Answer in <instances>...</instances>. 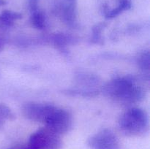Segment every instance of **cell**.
Returning a JSON list of instances; mask_svg holds the SVG:
<instances>
[{
  "instance_id": "6da1fadb",
  "label": "cell",
  "mask_w": 150,
  "mask_h": 149,
  "mask_svg": "<svg viewBox=\"0 0 150 149\" xmlns=\"http://www.w3.org/2000/svg\"><path fill=\"white\" fill-rule=\"evenodd\" d=\"M22 112L27 119L41 123L61 136L68 132L73 125L70 112L51 104L27 102L23 105Z\"/></svg>"
},
{
  "instance_id": "7a4b0ae2",
  "label": "cell",
  "mask_w": 150,
  "mask_h": 149,
  "mask_svg": "<svg viewBox=\"0 0 150 149\" xmlns=\"http://www.w3.org/2000/svg\"><path fill=\"white\" fill-rule=\"evenodd\" d=\"M105 93L114 102L124 105L137 103L144 96L143 87L129 77H118L110 80L105 87Z\"/></svg>"
},
{
  "instance_id": "3957f363",
  "label": "cell",
  "mask_w": 150,
  "mask_h": 149,
  "mask_svg": "<svg viewBox=\"0 0 150 149\" xmlns=\"http://www.w3.org/2000/svg\"><path fill=\"white\" fill-rule=\"evenodd\" d=\"M122 132L129 137H140L149 129V118L145 110L139 108H130L125 111L118 121Z\"/></svg>"
},
{
  "instance_id": "277c9868",
  "label": "cell",
  "mask_w": 150,
  "mask_h": 149,
  "mask_svg": "<svg viewBox=\"0 0 150 149\" xmlns=\"http://www.w3.org/2000/svg\"><path fill=\"white\" fill-rule=\"evenodd\" d=\"M62 145L61 135L45 127L32 133L29 140L31 149H60Z\"/></svg>"
},
{
  "instance_id": "5b68a950",
  "label": "cell",
  "mask_w": 150,
  "mask_h": 149,
  "mask_svg": "<svg viewBox=\"0 0 150 149\" xmlns=\"http://www.w3.org/2000/svg\"><path fill=\"white\" fill-rule=\"evenodd\" d=\"M90 149H120L117 134L109 129H103L92 135L87 141Z\"/></svg>"
},
{
  "instance_id": "8992f818",
  "label": "cell",
  "mask_w": 150,
  "mask_h": 149,
  "mask_svg": "<svg viewBox=\"0 0 150 149\" xmlns=\"http://www.w3.org/2000/svg\"><path fill=\"white\" fill-rule=\"evenodd\" d=\"M21 18V15L19 13L10 10H4L0 14V23L6 26H11L15 20Z\"/></svg>"
},
{
  "instance_id": "52a82bcc",
  "label": "cell",
  "mask_w": 150,
  "mask_h": 149,
  "mask_svg": "<svg viewBox=\"0 0 150 149\" xmlns=\"http://www.w3.org/2000/svg\"><path fill=\"white\" fill-rule=\"evenodd\" d=\"M14 118V115L10 108L5 104L0 102V129L2 128L8 121Z\"/></svg>"
},
{
  "instance_id": "ba28073f",
  "label": "cell",
  "mask_w": 150,
  "mask_h": 149,
  "mask_svg": "<svg viewBox=\"0 0 150 149\" xmlns=\"http://www.w3.org/2000/svg\"><path fill=\"white\" fill-rule=\"evenodd\" d=\"M130 2L128 0H123L120 2V4H119L118 7L117 8L114 9L113 10H111L110 12H108V17H114L117 15L120 14L121 12L124 11V10H127L128 8H130Z\"/></svg>"
},
{
  "instance_id": "9c48e42d",
  "label": "cell",
  "mask_w": 150,
  "mask_h": 149,
  "mask_svg": "<svg viewBox=\"0 0 150 149\" xmlns=\"http://www.w3.org/2000/svg\"><path fill=\"white\" fill-rule=\"evenodd\" d=\"M3 48H4V42H3V41L0 38V51H2Z\"/></svg>"
},
{
  "instance_id": "30bf717a",
  "label": "cell",
  "mask_w": 150,
  "mask_h": 149,
  "mask_svg": "<svg viewBox=\"0 0 150 149\" xmlns=\"http://www.w3.org/2000/svg\"><path fill=\"white\" fill-rule=\"evenodd\" d=\"M5 4V1L4 0H0V5H3Z\"/></svg>"
},
{
  "instance_id": "8fae6325",
  "label": "cell",
  "mask_w": 150,
  "mask_h": 149,
  "mask_svg": "<svg viewBox=\"0 0 150 149\" xmlns=\"http://www.w3.org/2000/svg\"><path fill=\"white\" fill-rule=\"evenodd\" d=\"M9 149H23V148H9Z\"/></svg>"
},
{
  "instance_id": "7c38bea8",
  "label": "cell",
  "mask_w": 150,
  "mask_h": 149,
  "mask_svg": "<svg viewBox=\"0 0 150 149\" xmlns=\"http://www.w3.org/2000/svg\"><path fill=\"white\" fill-rule=\"evenodd\" d=\"M25 149H31V148H29V147H28V148H25Z\"/></svg>"
}]
</instances>
